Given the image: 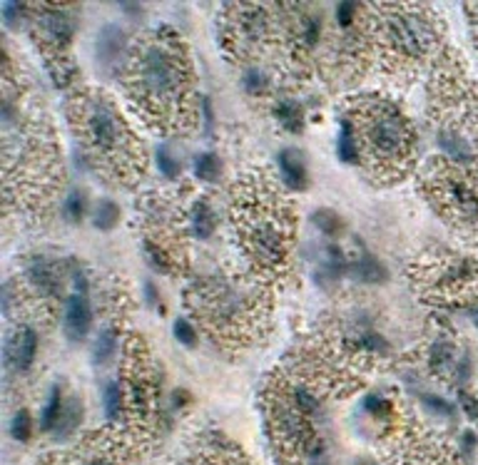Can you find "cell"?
Listing matches in <instances>:
<instances>
[{
  "instance_id": "6da1fadb",
  "label": "cell",
  "mask_w": 478,
  "mask_h": 465,
  "mask_svg": "<svg viewBox=\"0 0 478 465\" xmlns=\"http://www.w3.org/2000/svg\"><path fill=\"white\" fill-rule=\"evenodd\" d=\"M128 80L135 100L160 122H182L192 70L180 37L170 27L150 33L130 50Z\"/></svg>"
},
{
  "instance_id": "7a4b0ae2",
  "label": "cell",
  "mask_w": 478,
  "mask_h": 465,
  "mask_svg": "<svg viewBox=\"0 0 478 465\" xmlns=\"http://www.w3.org/2000/svg\"><path fill=\"white\" fill-rule=\"evenodd\" d=\"M237 204V224L242 244L249 259L262 272H279L286 264L289 254V212L282 194L269 190L262 180H255L242 187Z\"/></svg>"
},
{
  "instance_id": "3957f363",
  "label": "cell",
  "mask_w": 478,
  "mask_h": 465,
  "mask_svg": "<svg viewBox=\"0 0 478 465\" xmlns=\"http://www.w3.org/2000/svg\"><path fill=\"white\" fill-rule=\"evenodd\" d=\"M75 125L92 157L115 177L128 180L142 167V152L128 122L105 92H83L73 100Z\"/></svg>"
},
{
  "instance_id": "277c9868",
  "label": "cell",
  "mask_w": 478,
  "mask_h": 465,
  "mask_svg": "<svg viewBox=\"0 0 478 465\" xmlns=\"http://www.w3.org/2000/svg\"><path fill=\"white\" fill-rule=\"evenodd\" d=\"M357 137L361 155L381 174H399L414 152V129L394 102L367 98L357 105Z\"/></svg>"
},
{
  "instance_id": "5b68a950",
  "label": "cell",
  "mask_w": 478,
  "mask_h": 465,
  "mask_svg": "<svg viewBox=\"0 0 478 465\" xmlns=\"http://www.w3.org/2000/svg\"><path fill=\"white\" fill-rule=\"evenodd\" d=\"M374 27L391 63L419 65L439 46V20L423 5H384Z\"/></svg>"
},
{
  "instance_id": "8992f818",
  "label": "cell",
  "mask_w": 478,
  "mask_h": 465,
  "mask_svg": "<svg viewBox=\"0 0 478 465\" xmlns=\"http://www.w3.org/2000/svg\"><path fill=\"white\" fill-rule=\"evenodd\" d=\"M194 311L212 331L227 338H244L257 321V294L239 279L214 276L194 286Z\"/></svg>"
},
{
  "instance_id": "52a82bcc",
  "label": "cell",
  "mask_w": 478,
  "mask_h": 465,
  "mask_svg": "<svg viewBox=\"0 0 478 465\" xmlns=\"http://www.w3.org/2000/svg\"><path fill=\"white\" fill-rule=\"evenodd\" d=\"M267 423L282 456L299 465L304 448L314 438L312 420L296 408V403L292 401L286 386H282V383H276L267 393Z\"/></svg>"
},
{
  "instance_id": "ba28073f",
  "label": "cell",
  "mask_w": 478,
  "mask_h": 465,
  "mask_svg": "<svg viewBox=\"0 0 478 465\" xmlns=\"http://www.w3.org/2000/svg\"><path fill=\"white\" fill-rule=\"evenodd\" d=\"M442 162L433 170L431 180H426L433 190V200L456 224L478 229V182L446 160Z\"/></svg>"
},
{
  "instance_id": "9c48e42d",
  "label": "cell",
  "mask_w": 478,
  "mask_h": 465,
  "mask_svg": "<svg viewBox=\"0 0 478 465\" xmlns=\"http://www.w3.org/2000/svg\"><path fill=\"white\" fill-rule=\"evenodd\" d=\"M232 40L239 46H257L265 43L272 30V20L265 8L257 5H242V8H232Z\"/></svg>"
},
{
  "instance_id": "30bf717a",
  "label": "cell",
  "mask_w": 478,
  "mask_h": 465,
  "mask_svg": "<svg viewBox=\"0 0 478 465\" xmlns=\"http://www.w3.org/2000/svg\"><path fill=\"white\" fill-rule=\"evenodd\" d=\"M37 356V331L30 324H20L13 328V334L5 341V366H10L16 374L28 371L36 364Z\"/></svg>"
},
{
  "instance_id": "8fae6325",
  "label": "cell",
  "mask_w": 478,
  "mask_h": 465,
  "mask_svg": "<svg viewBox=\"0 0 478 465\" xmlns=\"http://www.w3.org/2000/svg\"><path fill=\"white\" fill-rule=\"evenodd\" d=\"M37 27H40V37L43 43L50 46L60 57V50L70 46L75 36L73 18L60 8H43L37 13Z\"/></svg>"
},
{
  "instance_id": "7c38bea8",
  "label": "cell",
  "mask_w": 478,
  "mask_h": 465,
  "mask_svg": "<svg viewBox=\"0 0 478 465\" xmlns=\"http://www.w3.org/2000/svg\"><path fill=\"white\" fill-rule=\"evenodd\" d=\"M26 279L43 299H56L57 294L63 292V274L56 266V262H50L43 254L30 256L28 264H26Z\"/></svg>"
},
{
  "instance_id": "4fadbf2b",
  "label": "cell",
  "mask_w": 478,
  "mask_h": 465,
  "mask_svg": "<svg viewBox=\"0 0 478 465\" xmlns=\"http://www.w3.org/2000/svg\"><path fill=\"white\" fill-rule=\"evenodd\" d=\"M65 334L70 341H83L90 334L92 326V306L88 301V294H70L65 299Z\"/></svg>"
},
{
  "instance_id": "5bb4252c",
  "label": "cell",
  "mask_w": 478,
  "mask_h": 465,
  "mask_svg": "<svg viewBox=\"0 0 478 465\" xmlns=\"http://www.w3.org/2000/svg\"><path fill=\"white\" fill-rule=\"evenodd\" d=\"M276 167H279V174H282V182L292 190H307V182H309V172H307V162H304V155L295 147H286L276 155Z\"/></svg>"
},
{
  "instance_id": "9a60e30c",
  "label": "cell",
  "mask_w": 478,
  "mask_h": 465,
  "mask_svg": "<svg viewBox=\"0 0 478 465\" xmlns=\"http://www.w3.org/2000/svg\"><path fill=\"white\" fill-rule=\"evenodd\" d=\"M459 354V346L451 341V338L446 336H436L431 341V346H429V354H426V358H429V366H431L433 374H451L453 376V371H456V366H459L461 361Z\"/></svg>"
},
{
  "instance_id": "2e32d148",
  "label": "cell",
  "mask_w": 478,
  "mask_h": 465,
  "mask_svg": "<svg viewBox=\"0 0 478 465\" xmlns=\"http://www.w3.org/2000/svg\"><path fill=\"white\" fill-rule=\"evenodd\" d=\"M349 276L364 284H381L389 279V272L387 266L381 264L377 256H371L364 252V254H358L357 259H351Z\"/></svg>"
},
{
  "instance_id": "e0dca14e",
  "label": "cell",
  "mask_w": 478,
  "mask_h": 465,
  "mask_svg": "<svg viewBox=\"0 0 478 465\" xmlns=\"http://www.w3.org/2000/svg\"><path fill=\"white\" fill-rule=\"evenodd\" d=\"M187 222H190V229L197 239H210L217 229V217H214L207 200H194L192 210L187 214Z\"/></svg>"
},
{
  "instance_id": "ac0fdd59",
  "label": "cell",
  "mask_w": 478,
  "mask_h": 465,
  "mask_svg": "<svg viewBox=\"0 0 478 465\" xmlns=\"http://www.w3.org/2000/svg\"><path fill=\"white\" fill-rule=\"evenodd\" d=\"M361 408L374 423H381V426H394L396 423V406L384 393H369L361 401Z\"/></svg>"
},
{
  "instance_id": "d6986e66",
  "label": "cell",
  "mask_w": 478,
  "mask_h": 465,
  "mask_svg": "<svg viewBox=\"0 0 478 465\" xmlns=\"http://www.w3.org/2000/svg\"><path fill=\"white\" fill-rule=\"evenodd\" d=\"M125 50V33L115 26H108L98 37V55L102 65H112Z\"/></svg>"
},
{
  "instance_id": "ffe728a7",
  "label": "cell",
  "mask_w": 478,
  "mask_h": 465,
  "mask_svg": "<svg viewBox=\"0 0 478 465\" xmlns=\"http://www.w3.org/2000/svg\"><path fill=\"white\" fill-rule=\"evenodd\" d=\"M337 152H339L341 162L347 164H357L358 157H361V145H358L357 128L349 118L341 119V132L339 140H337Z\"/></svg>"
},
{
  "instance_id": "44dd1931",
  "label": "cell",
  "mask_w": 478,
  "mask_h": 465,
  "mask_svg": "<svg viewBox=\"0 0 478 465\" xmlns=\"http://www.w3.org/2000/svg\"><path fill=\"white\" fill-rule=\"evenodd\" d=\"M118 341H120V328L118 326H105L95 338L92 344V361L98 366L110 364L112 356L118 354Z\"/></svg>"
},
{
  "instance_id": "7402d4cb",
  "label": "cell",
  "mask_w": 478,
  "mask_h": 465,
  "mask_svg": "<svg viewBox=\"0 0 478 465\" xmlns=\"http://www.w3.org/2000/svg\"><path fill=\"white\" fill-rule=\"evenodd\" d=\"M128 413V396H125V383L110 381L105 388V416L110 423H118Z\"/></svg>"
},
{
  "instance_id": "603a6c76",
  "label": "cell",
  "mask_w": 478,
  "mask_h": 465,
  "mask_svg": "<svg viewBox=\"0 0 478 465\" xmlns=\"http://www.w3.org/2000/svg\"><path fill=\"white\" fill-rule=\"evenodd\" d=\"M63 410H65L63 391H60V388L56 386V388L50 391V396H47L43 410H40V429L50 430V433H53V430L57 429L60 418H63Z\"/></svg>"
},
{
  "instance_id": "cb8c5ba5",
  "label": "cell",
  "mask_w": 478,
  "mask_h": 465,
  "mask_svg": "<svg viewBox=\"0 0 478 465\" xmlns=\"http://www.w3.org/2000/svg\"><path fill=\"white\" fill-rule=\"evenodd\" d=\"M80 420H83V403L80 398H68L65 401V410H63V418L57 423V429L53 430L56 438H70L80 426Z\"/></svg>"
},
{
  "instance_id": "d4e9b609",
  "label": "cell",
  "mask_w": 478,
  "mask_h": 465,
  "mask_svg": "<svg viewBox=\"0 0 478 465\" xmlns=\"http://www.w3.org/2000/svg\"><path fill=\"white\" fill-rule=\"evenodd\" d=\"M276 119L282 122V128H286L289 132H299L304 128V109L296 100H279L275 108Z\"/></svg>"
},
{
  "instance_id": "484cf974",
  "label": "cell",
  "mask_w": 478,
  "mask_h": 465,
  "mask_svg": "<svg viewBox=\"0 0 478 465\" xmlns=\"http://www.w3.org/2000/svg\"><path fill=\"white\" fill-rule=\"evenodd\" d=\"M269 85H272V80H269L267 70L259 67V65H252V67H247L244 75H242V88H244L249 95H265V92L269 90Z\"/></svg>"
},
{
  "instance_id": "4316f807",
  "label": "cell",
  "mask_w": 478,
  "mask_h": 465,
  "mask_svg": "<svg viewBox=\"0 0 478 465\" xmlns=\"http://www.w3.org/2000/svg\"><path fill=\"white\" fill-rule=\"evenodd\" d=\"M222 172V162L220 157L214 155V152H203V155L194 157V174H197V180H203V182H214Z\"/></svg>"
},
{
  "instance_id": "83f0119b",
  "label": "cell",
  "mask_w": 478,
  "mask_h": 465,
  "mask_svg": "<svg viewBox=\"0 0 478 465\" xmlns=\"http://www.w3.org/2000/svg\"><path fill=\"white\" fill-rule=\"evenodd\" d=\"M312 219H314V227L319 229V232H324L327 237H337V234H341V229H344L341 217L331 210H317L312 214Z\"/></svg>"
},
{
  "instance_id": "f1b7e54d",
  "label": "cell",
  "mask_w": 478,
  "mask_h": 465,
  "mask_svg": "<svg viewBox=\"0 0 478 465\" xmlns=\"http://www.w3.org/2000/svg\"><path fill=\"white\" fill-rule=\"evenodd\" d=\"M299 465H331V458L329 453H327V446H324L322 438L314 436L312 440L307 443Z\"/></svg>"
},
{
  "instance_id": "f546056e",
  "label": "cell",
  "mask_w": 478,
  "mask_h": 465,
  "mask_svg": "<svg viewBox=\"0 0 478 465\" xmlns=\"http://www.w3.org/2000/svg\"><path fill=\"white\" fill-rule=\"evenodd\" d=\"M92 219H95V227L98 229H112L120 219L118 204L110 200H100L98 207H95V217Z\"/></svg>"
},
{
  "instance_id": "4dcf8cb0",
  "label": "cell",
  "mask_w": 478,
  "mask_h": 465,
  "mask_svg": "<svg viewBox=\"0 0 478 465\" xmlns=\"http://www.w3.org/2000/svg\"><path fill=\"white\" fill-rule=\"evenodd\" d=\"M85 207H88V197H85V191L73 190L63 202V214L68 222H80L85 214Z\"/></svg>"
},
{
  "instance_id": "1f68e13d",
  "label": "cell",
  "mask_w": 478,
  "mask_h": 465,
  "mask_svg": "<svg viewBox=\"0 0 478 465\" xmlns=\"http://www.w3.org/2000/svg\"><path fill=\"white\" fill-rule=\"evenodd\" d=\"M157 167H160V172L165 174L167 180H177L180 172H182V164L170 152V147L167 145L157 147Z\"/></svg>"
},
{
  "instance_id": "d6a6232c",
  "label": "cell",
  "mask_w": 478,
  "mask_h": 465,
  "mask_svg": "<svg viewBox=\"0 0 478 465\" xmlns=\"http://www.w3.org/2000/svg\"><path fill=\"white\" fill-rule=\"evenodd\" d=\"M10 436L16 438L18 443H28L30 436H33V420H30L28 410H18L13 416V423H10Z\"/></svg>"
},
{
  "instance_id": "836d02e7",
  "label": "cell",
  "mask_w": 478,
  "mask_h": 465,
  "mask_svg": "<svg viewBox=\"0 0 478 465\" xmlns=\"http://www.w3.org/2000/svg\"><path fill=\"white\" fill-rule=\"evenodd\" d=\"M421 403L429 410H433V413L443 416V418H453V416H456V406H453L451 401H446V398H442V396H433V393H421Z\"/></svg>"
},
{
  "instance_id": "e575fe53",
  "label": "cell",
  "mask_w": 478,
  "mask_h": 465,
  "mask_svg": "<svg viewBox=\"0 0 478 465\" xmlns=\"http://www.w3.org/2000/svg\"><path fill=\"white\" fill-rule=\"evenodd\" d=\"M358 13H361V8H358L357 3H339L337 5V23H339L341 30H349L357 23Z\"/></svg>"
},
{
  "instance_id": "d590c367",
  "label": "cell",
  "mask_w": 478,
  "mask_h": 465,
  "mask_svg": "<svg viewBox=\"0 0 478 465\" xmlns=\"http://www.w3.org/2000/svg\"><path fill=\"white\" fill-rule=\"evenodd\" d=\"M175 336L177 341H182L184 346H194V341H197V331L190 321H175Z\"/></svg>"
},
{
  "instance_id": "8d00e7d4",
  "label": "cell",
  "mask_w": 478,
  "mask_h": 465,
  "mask_svg": "<svg viewBox=\"0 0 478 465\" xmlns=\"http://www.w3.org/2000/svg\"><path fill=\"white\" fill-rule=\"evenodd\" d=\"M26 16H28V8H26L23 3H5V5H3V18H5L8 26H16V23H20Z\"/></svg>"
},
{
  "instance_id": "74e56055",
  "label": "cell",
  "mask_w": 478,
  "mask_h": 465,
  "mask_svg": "<svg viewBox=\"0 0 478 465\" xmlns=\"http://www.w3.org/2000/svg\"><path fill=\"white\" fill-rule=\"evenodd\" d=\"M459 398H461V406H463V410L469 413V418L476 420V423H478V401H476V398H473V396H471L466 388H461Z\"/></svg>"
},
{
  "instance_id": "f35d334b",
  "label": "cell",
  "mask_w": 478,
  "mask_h": 465,
  "mask_svg": "<svg viewBox=\"0 0 478 465\" xmlns=\"http://www.w3.org/2000/svg\"><path fill=\"white\" fill-rule=\"evenodd\" d=\"M459 448L461 453H463V458H473V453H476V436H473V433H463Z\"/></svg>"
},
{
  "instance_id": "ab89813d",
  "label": "cell",
  "mask_w": 478,
  "mask_h": 465,
  "mask_svg": "<svg viewBox=\"0 0 478 465\" xmlns=\"http://www.w3.org/2000/svg\"><path fill=\"white\" fill-rule=\"evenodd\" d=\"M85 465H115L108 456H102V453H95V456H90L88 460H85Z\"/></svg>"
},
{
  "instance_id": "60d3db41",
  "label": "cell",
  "mask_w": 478,
  "mask_h": 465,
  "mask_svg": "<svg viewBox=\"0 0 478 465\" xmlns=\"http://www.w3.org/2000/svg\"><path fill=\"white\" fill-rule=\"evenodd\" d=\"M357 465H381V463H377L374 458H358Z\"/></svg>"
},
{
  "instance_id": "b9f144b4",
  "label": "cell",
  "mask_w": 478,
  "mask_h": 465,
  "mask_svg": "<svg viewBox=\"0 0 478 465\" xmlns=\"http://www.w3.org/2000/svg\"><path fill=\"white\" fill-rule=\"evenodd\" d=\"M476 182H478V170H476Z\"/></svg>"
}]
</instances>
